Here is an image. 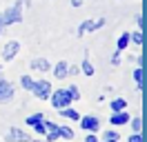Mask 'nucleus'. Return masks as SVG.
Returning a JSON list of instances; mask_svg holds the SVG:
<instances>
[{
  "instance_id": "15",
  "label": "nucleus",
  "mask_w": 147,
  "mask_h": 142,
  "mask_svg": "<svg viewBox=\"0 0 147 142\" xmlns=\"http://www.w3.org/2000/svg\"><path fill=\"white\" fill-rule=\"evenodd\" d=\"M123 109H127V100H123V98L111 100V111H123Z\"/></svg>"
},
{
  "instance_id": "3",
  "label": "nucleus",
  "mask_w": 147,
  "mask_h": 142,
  "mask_svg": "<svg viewBox=\"0 0 147 142\" xmlns=\"http://www.w3.org/2000/svg\"><path fill=\"white\" fill-rule=\"evenodd\" d=\"M29 91L36 93V98H40V100H47V98L51 96V84H49L47 80H36V82L31 84Z\"/></svg>"
},
{
  "instance_id": "9",
  "label": "nucleus",
  "mask_w": 147,
  "mask_h": 142,
  "mask_svg": "<svg viewBox=\"0 0 147 142\" xmlns=\"http://www.w3.org/2000/svg\"><path fill=\"white\" fill-rule=\"evenodd\" d=\"M102 25H105V18H100V20H96V22H87V20H85L83 25L78 27V36H83L85 31H96V29H100Z\"/></svg>"
},
{
  "instance_id": "7",
  "label": "nucleus",
  "mask_w": 147,
  "mask_h": 142,
  "mask_svg": "<svg viewBox=\"0 0 147 142\" xmlns=\"http://www.w3.org/2000/svg\"><path fill=\"white\" fill-rule=\"evenodd\" d=\"M7 142H29V135L25 131H20V129H16V127H11L9 131H7Z\"/></svg>"
},
{
  "instance_id": "25",
  "label": "nucleus",
  "mask_w": 147,
  "mask_h": 142,
  "mask_svg": "<svg viewBox=\"0 0 147 142\" xmlns=\"http://www.w3.org/2000/svg\"><path fill=\"white\" fill-rule=\"evenodd\" d=\"M129 142H145V138H143V133L138 131V133H134V135L129 138Z\"/></svg>"
},
{
  "instance_id": "31",
  "label": "nucleus",
  "mask_w": 147,
  "mask_h": 142,
  "mask_svg": "<svg viewBox=\"0 0 147 142\" xmlns=\"http://www.w3.org/2000/svg\"><path fill=\"white\" fill-rule=\"evenodd\" d=\"M2 29H5V25H2V16H0V33H2Z\"/></svg>"
},
{
  "instance_id": "32",
  "label": "nucleus",
  "mask_w": 147,
  "mask_h": 142,
  "mask_svg": "<svg viewBox=\"0 0 147 142\" xmlns=\"http://www.w3.org/2000/svg\"><path fill=\"white\" fill-rule=\"evenodd\" d=\"M102 142H118V140H102Z\"/></svg>"
},
{
  "instance_id": "30",
  "label": "nucleus",
  "mask_w": 147,
  "mask_h": 142,
  "mask_svg": "<svg viewBox=\"0 0 147 142\" xmlns=\"http://www.w3.org/2000/svg\"><path fill=\"white\" fill-rule=\"evenodd\" d=\"M71 5H74V7H80V5H83V0H71Z\"/></svg>"
},
{
  "instance_id": "14",
  "label": "nucleus",
  "mask_w": 147,
  "mask_h": 142,
  "mask_svg": "<svg viewBox=\"0 0 147 142\" xmlns=\"http://www.w3.org/2000/svg\"><path fill=\"white\" fill-rule=\"evenodd\" d=\"M58 138H65V140H74V131L69 127H58Z\"/></svg>"
},
{
  "instance_id": "27",
  "label": "nucleus",
  "mask_w": 147,
  "mask_h": 142,
  "mask_svg": "<svg viewBox=\"0 0 147 142\" xmlns=\"http://www.w3.org/2000/svg\"><path fill=\"white\" fill-rule=\"evenodd\" d=\"M111 64H120V51H116L111 56Z\"/></svg>"
},
{
  "instance_id": "29",
  "label": "nucleus",
  "mask_w": 147,
  "mask_h": 142,
  "mask_svg": "<svg viewBox=\"0 0 147 142\" xmlns=\"http://www.w3.org/2000/svg\"><path fill=\"white\" fill-rule=\"evenodd\" d=\"M136 64L138 67H145V58H136Z\"/></svg>"
},
{
  "instance_id": "16",
  "label": "nucleus",
  "mask_w": 147,
  "mask_h": 142,
  "mask_svg": "<svg viewBox=\"0 0 147 142\" xmlns=\"http://www.w3.org/2000/svg\"><path fill=\"white\" fill-rule=\"evenodd\" d=\"M80 69H83V73L87 76V78H92V76H94V64H92L89 60H87V58L83 60V64H80Z\"/></svg>"
},
{
  "instance_id": "1",
  "label": "nucleus",
  "mask_w": 147,
  "mask_h": 142,
  "mask_svg": "<svg viewBox=\"0 0 147 142\" xmlns=\"http://www.w3.org/2000/svg\"><path fill=\"white\" fill-rule=\"evenodd\" d=\"M2 16V25H16V22H22V2H16V5H11L7 7L5 13H0Z\"/></svg>"
},
{
  "instance_id": "24",
  "label": "nucleus",
  "mask_w": 147,
  "mask_h": 142,
  "mask_svg": "<svg viewBox=\"0 0 147 142\" xmlns=\"http://www.w3.org/2000/svg\"><path fill=\"white\" fill-rule=\"evenodd\" d=\"M136 25H138V29L140 31H145V16L140 13V16H136Z\"/></svg>"
},
{
  "instance_id": "5",
  "label": "nucleus",
  "mask_w": 147,
  "mask_h": 142,
  "mask_svg": "<svg viewBox=\"0 0 147 142\" xmlns=\"http://www.w3.org/2000/svg\"><path fill=\"white\" fill-rule=\"evenodd\" d=\"M20 51V42L18 40H9V42L5 44V49H2V58L9 62V60H13L16 58V53Z\"/></svg>"
},
{
  "instance_id": "28",
  "label": "nucleus",
  "mask_w": 147,
  "mask_h": 142,
  "mask_svg": "<svg viewBox=\"0 0 147 142\" xmlns=\"http://www.w3.org/2000/svg\"><path fill=\"white\" fill-rule=\"evenodd\" d=\"M85 142H98V138H96L94 133H87V138H85Z\"/></svg>"
},
{
  "instance_id": "8",
  "label": "nucleus",
  "mask_w": 147,
  "mask_h": 142,
  "mask_svg": "<svg viewBox=\"0 0 147 142\" xmlns=\"http://www.w3.org/2000/svg\"><path fill=\"white\" fill-rule=\"evenodd\" d=\"M109 122L114 124V127H123V124L129 122V113L125 111V109H123V111H114L111 118H109Z\"/></svg>"
},
{
  "instance_id": "11",
  "label": "nucleus",
  "mask_w": 147,
  "mask_h": 142,
  "mask_svg": "<svg viewBox=\"0 0 147 142\" xmlns=\"http://www.w3.org/2000/svg\"><path fill=\"white\" fill-rule=\"evenodd\" d=\"M29 67H31V69H38V71H47L49 69V62H47L45 58H34V60L29 62Z\"/></svg>"
},
{
  "instance_id": "13",
  "label": "nucleus",
  "mask_w": 147,
  "mask_h": 142,
  "mask_svg": "<svg viewBox=\"0 0 147 142\" xmlns=\"http://www.w3.org/2000/svg\"><path fill=\"white\" fill-rule=\"evenodd\" d=\"M134 80H136L138 89L143 91V89H145V69H143V67H138V69L134 71Z\"/></svg>"
},
{
  "instance_id": "19",
  "label": "nucleus",
  "mask_w": 147,
  "mask_h": 142,
  "mask_svg": "<svg viewBox=\"0 0 147 142\" xmlns=\"http://www.w3.org/2000/svg\"><path fill=\"white\" fill-rule=\"evenodd\" d=\"M31 127H34V131H36V133H40V135H42V133H47V129H45V122H42V120L34 122Z\"/></svg>"
},
{
  "instance_id": "18",
  "label": "nucleus",
  "mask_w": 147,
  "mask_h": 142,
  "mask_svg": "<svg viewBox=\"0 0 147 142\" xmlns=\"http://www.w3.org/2000/svg\"><path fill=\"white\" fill-rule=\"evenodd\" d=\"M129 40H131V42H136V44H143V42H145V33H143V31L131 33V36H129Z\"/></svg>"
},
{
  "instance_id": "4",
  "label": "nucleus",
  "mask_w": 147,
  "mask_h": 142,
  "mask_svg": "<svg viewBox=\"0 0 147 142\" xmlns=\"http://www.w3.org/2000/svg\"><path fill=\"white\" fill-rule=\"evenodd\" d=\"M78 120H80V124H83V129L87 133H96L100 129V120L94 118V115H85V118H78Z\"/></svg>"
},
{
  "instance_id": "10",
  "label": "nucleus",
  "mask_w": 147,
  "mask_h": 142,
  "mask_svg": "<svg viewBox=\"0 0 147 142\" xmlns=\"http://www.w3.org/2000/svg\"><path fill=\"white\" fill-rule=\"evenodd\" d=\"M54 76H56L58 80H65L67 76H69V67H67V62H58V64H56Z\"/></svg>"
},
{
  "instance_id": "20",
  "label": "nucleus",
  "mask_w": 147,
  "mask_h": 142,
  "mask_svg": "<svg viewBox=\"0 0 147 142\" xmlns=\"http://www.w3.org/2000/svg\"><path fill=\"white\" fill-rule=\"evenodd\" d=\"M131 129H134V133H138L143 129V120H140V118H134V120H131Z\"/></svg>"
},
{
  "instance_id": "23",
  "label": "nucleus",
  "mask_w": 147,
  "mask_h": 142,
  "mask_svg": "<svg viewBox=\"0 0 147 142\" xmlns=\"http://www.w3.org/2000/svg\"><path fill=\"white\" fill-rule=\"evenodd\" d=\"M38 120H42V113H34V115H29V118H27V124L31 127V124L38 122Z\"/></svg>"
},
{
  "instance_id": "21",
  "label": "nucleus",
  "mask_w": 147,
  "mask_h": 142,
  "mask_svg": "<svg viewBox=\"0 0 147 142\" xmlns=\"http://www.w3.org/2000/svg\"><path fill=\"white\" fill-rule=\"evenodd\" d=\"M20 84H22V87H25V89L29 91V89H31V84H34V80L29 78V76H22V80H20Z\"/></svg>"
},
{
  "instance_id": "2",
  "label": "nucleus",
  "mask_w": 147,
  "mask_h": 142,
  "mask_svg": "<svg viewBox=\"0 0 147 142\" xmlns=\"http://www.w3.org/2000/svg\"><path fill=\"white\" fill-rule=\"evenodd\" d=\"M49 98H51L54 109H63V107H69V104H71V96H69V91H67V89H58V91H54Z\"/></svg>"
},
{
  "instance_id": "26",
  "label": "nucleus",
  "mask_w": 147,
  "mask_h": 142,
  "mask_svg": "<svg viewBox=\"0 0 147 142\" xmlns=\"http://www.w3.org/2000/svg\"><path fill=\"white\" fill-rule=\"evenodd\" d=\"M105 140H118V133H114V131H105Z\"/></svg>"
},
{
  "instance_id": "6",
  "label": "nucleus",
  "mask_w": 147,
  "mask_h": 142,
  "mask_svg": "<svg viewBox=\"0 0 147 142\" xmlns=\"http://www.w3.org/2000/svg\"><path fill=\"white\" fill-rule=\"evenodd\" d=\"M13 93H16V91H13V84L0 78V102H9L11 98H13Z\"/></svg>"
},
{
  "instance_id": "17",
  "label": "nucleus",
  "mask_w": 147,
  "mask_h": 142,
  "mask_svg": "<svg viewBox=\"0 0 147 142\" xmlns=\"http://www.w3.org/2000/svg\"><path fill=\"white\" fill-rule=\"evenodd\" d=\"M116 44H118V51H123V49L129 44V33H123V36L118 38V42H116Z\"/></svg>"
},
{
  "instance_id": "12",
  "label": "nucleus",
  "mask_w": 147,
  "mask_h": 142,
  "mask_svg": "<svg viewBox=\"0 0 147 142\" xmlns=\"http://www.w3.org/2000/svg\"><path fill=\"white\" fill-rule=\"evenodd\" d=\"M60 111V115L63 118H67V120H78L80 115H78V111L76 109H71V107H63V109H58Z\"/></svg>"
},
{
  "instance_id": "22",
  "label": "nucleus",
  "mask_w": 147,
  "mask_h": 142,
  "mask_svg": "<svg viewBox=\"0 0 147 142\" xmlns=\"http://www.w3.org/2000/svg\"><path fill=\"white\" fill-rule=\"evenodd\" d=\"M67 91H69V96H71V100H78V98H80V93H78V87H76V84H71V87L67 89Z\"/></svg>"
}]
</instances>
